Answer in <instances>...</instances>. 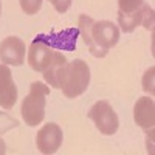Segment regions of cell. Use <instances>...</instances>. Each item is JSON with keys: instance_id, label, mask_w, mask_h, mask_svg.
Listing matches in <instances>:
<instances>
[{"instance_id": "obj_10", "label": "cell", "mask_w": 155, "mask_h": 155, "mask_svg": "<svg viewBox=\"0 0 155 155\" xmlns=\"http://www.w3.org/2000/svg\"><path fill=\"white\" fill-rule=\"evenodd\" d=\"M134 120L135 123L144 129V130H152L153 124H155V104H153V99L143 96L140 98L135 102V107H134Z\"/></svg>"}, {"instance_id": "obj_13", "label": "cell", "mask_w": 155, "mask_h": 155, "mask_svg": "<svg viewBox=\"0 0 155 155\" xmlns=\"http://www.w3.org/2000/svg\"><path fill=\"white\" fill-rule=\"evenodd\" d=\"M153 71H155V68L153 67H150L147 71H146V74H144V79H143V88H144V92H147V93H150V95H153Z\"/></svg>"}, {"instance_id": "obj_9", "label": "cell", "mask_w": 155, "mask_h": 155, "mask_svg": "<svg viewBox=\"0 0 155 155\" xmlns=\"http://www.w3.org/2000/svg\"><path fill=\"white\" fill-rule=\"evenodd\" d=\"M17 101V87L12 81V74L8 65L0 64V107L12 109Z\"/></svg>"}, {"instance_id": "obj_4", "label": "cell", "mask_w": 155, "mask_h": 155, "mask_svg": "<svg viewBox=\"0 0 155 155\" xmlns=\"http://www.w3.org/2000/svg\"><path fill=\"white\" fill-rule=\"evenodd\" d=\"M61 58H64L61 51L48 45L41 36H37L28 48V64L34 71H39V73H44L48 67H51Z\"/></svg>"}, {"instance_id": "obj_3", "label": "cell", "mask_w": 155, "mask_h": 155, "mask_svg": "<svg viewBox=\"0 0 155 155\" xmlns=\"http://www.w3.org/2000/svg\"><path fill=\"white\" fill-rule=\"evenodd\" d=\"M50 93V87L44 82L34 81L30 85V92L22 101V118L25 124L30 127H36L41 124L45 118V104H47V96Z\"/></svg>"}, {"instance_id": "obj_11", "label": "cell", "mask_w": 155, "mask_h": 155, "mask_svg": "<svg viewBox=\"0 0 155 155\" xmlns=\"http://www.w3.org/2000/svg\"><path fill=\"white\" fill-rule=\"evenodd\" d=\"M19 2H20V8L25 14L33 16V14H37L39 12L44 0H19Z\"/></svg>"}, {"instance_id": "obj_1", "label": "cell", "mask_w": 155, "mask_h": 155, "mask_svg": "<svg viewBox=\"0 0 155 155\" xmlns=\"http://www.w3.org/2000/svg\"><path fill=\"white\" fill-rule=\"evenodd\" d=\"M79 33L88 45L90 53L96 58H104L107 51L120 41V28L110 20H93L85 14L79 16Z\"/></svg>"}, {"instance_id": "obj_2", "label": "cell", "mask_w": 155, "mask_h": 155, "mask_svg": "<svg viewBox=\"0 0 155 155\" xmlns=\"http://www.w3.org/2000/svg\"><path fill=\"white\" fill-rule=\"evenodd\" d=\"M90 84V67L82 59L65 62L54 74L53 88L62 90L67 98L73 99L87 92Z\"/></svg>"}, {"instance_id": "obj_12", "label": "cell", "mask_w": 155, "mask_h": 155, "mask_svg": "<svg viewBox=\"0 0 155 155\" xmlns=\"http://www.w3.org/2000/svg\"><path fill=\"white\" fill-rule=\"evenodd\" d=\"M141 5H143V0H118L120 11H123V12L135 11V9H138Z\"/></svg>"}, {"instance_id": "obj_8", "label": "cell", "mask_w": 155, "mask_h": 155, "mask_svg": "<svg viewBox=\"0 0 155 155\" xmlns=\"http://www.w3.org/2000/svg\"><path fill=\"white\" fill-rule=\"evenodd\" d=\"M62 140H64L62 129L56 123H48L37 132L36 144L42 153L50 155L58 152V149L62 146Z\"/></svg>"}, {"instance_id": "obj_5", "label": "cell", "mask_w": 155, "mask_h": 155, "mask_svg": "<svg viewBox=\"0 0 155 155\" xmlns=\"http://www.w3.org/2000/svg\"><path fill=\"white\" fill-rule=\"evenodd\" d=\"M88 118L95 123L96 129L104 135H113L120 127L118 115L107 101L95 102L88 112Z\"/></svg>"}, {"instance_id": "obj_7", "label": "cell", "mask_w": 155, "mask_h": 155, "mask_svg": "<svg viewBox=\"0 0 155 155\" xmlns=\"http://www.w3.org/2000/svg\"><path fill=\"white\" fill-rule=\"evenodd\" d=\"M25 42L17 36H9L5 37L0 42V61L5 65H12V67H20L25 62Z\"/></svg>"}, {"instance_id": "obj_6", "label": "cell", "mask_w": 155, "mask_h": 155, "mask_svg": "<svg viewBox=\"0 0 155 155\" xmlns=\"http://www.w3.org/2000/svg\"><path fill=\"white\" fill-rule=\"evenodd\" d=\"M118 23L120 28L124 33H132L137 27L143 25L144 28L152 30L153 23V9L149 5H141L138 9L130 11V12H118Z\"/></svg>"}, {"instance_id": "obj_15", "label": "cell", "mask_w": 155, "mask_h": 155, "mask_svg": "<svg viewBox=\"0 0 155 155\" xmlns=\"http://www.w3.org/2000/svg\"><path fill=\"white\" fill-rule=\"evenodd\" d=\"M6 152V146H5V141L0 138V155H3Z\"/></svg>"}, {"instance_id": "obj_14", "label": "cell", "mask_w": 155, "mask_h": 155, "mask_svg": "<svg viewBox=\"0 0 155 155\" xmlns=\"http://www.w3.org/2000/svg\"><path fill=\"white\" fill-rule=\"evenodd\" d=\"M48 2H51V5L54 6V9L58 12H61V14L67 12L70 5H71V0H48Z\"/></svg>"}, {"instance_id": "obj_16", "label": "cell", "mask_w": 155, "mask_h": 155, "mask_svg": "<svg viewBox=\"0 0 155 155\" xmlns=\"http://www.w3.org/2000/svg\"><path fill=\"white\" fill-rule=\"evenodd\" d=\"M0 14H2V3H0Z\"/></svg>"}]
</instances>
